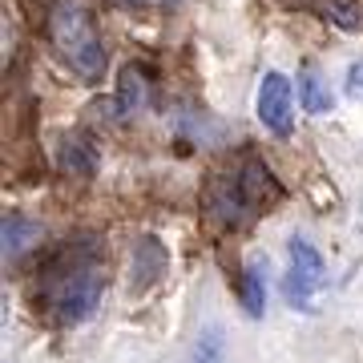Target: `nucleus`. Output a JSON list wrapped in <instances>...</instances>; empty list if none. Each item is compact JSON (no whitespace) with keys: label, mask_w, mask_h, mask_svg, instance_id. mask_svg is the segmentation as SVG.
<instances>
[{"label":"nucleus","mask_w":363,"mask_h":363,"mask_svg":"<svg viewBox=\"0 0 363 363\" xmlns=\"http://www.w3.org/2000/svg\"><path fill=\"white\" fill-rule=\"evenodd\" d=\"M101 291H105L101 250H97V242L81 238V242H69L65 250H57L52 262L45 267L37 286V307L52 323L77 327L97 311Z\"/></svg>","instance_id":"f257e3e1"},{"label":"nucleus","mask_w":363,"mask_h":363,"mask_svg":"<svg viewBox=\"0 0 363 363\" xmlns=\"http://www.w3.org/2000/svg\"><path fill=\"white\" fill-rule=\"evenodd\" d=\"M49 37L65 61L81 81H97L105 77V65H109V49H105L101 33L93 25V16L81 9L77 0H57L49 13Z\"/></svg>","instance_id":"f03ea898"},{"label":"nucleus","mask_w":363,"mask_h":363,"mask_svg":"<svg viewBox=\"0 0 363 363\" xmlns=\"http://www.w3.org/2000/svg\"><path fill=\"white\" fill-rule=\"evenodd\" d=\"M291 267H286V303L295 307V311H315V298L327 291V262L323 255L307 242V238H291Z\"/></svg>","instance_id":"7ed1b4c3"},{"label":"nucleus","mask_w":363,"mask_h":363,"mask_svg":"<svg viewBox=\"0 0 363 363\" xmlns=\"http://www.w3.org/2000/svg\"><path fill=\"white\" fill-rule=\"evenodd\" d=\"M259 121L267 125L271 133H291V121H295V89H291V81L286 73L271 69L259 85Z\"/></svg>","instance_id":"20e7f679"},{"label":"nucleus","mask_w":363,"mask_h":363,"mask_svg":"<svg viewBox=\"0 0 363 363\" xmlns=\"http://www.w3.org/2000/svg\"><path fill=\"white\" fill-rule=\"evenodd\" d=\"M234 178H238V190H242V198H247L250 214L267 210L271 202H279V194H283V190H279V182H274V174L262 166V162H255V157H250Z\"/></svg>","instance_id":"39448f33"},{"label":"nucleus","mask_w":363,"mask_h":363,"mask_svg":"<svg viewBox=\"0 0 363 363\" xmlns=\"http://www.w3.org/2000/svg\"><path fill=\"white\" fill-rule=\"evenodd\" d=\"M150 101V81L138 65H125L121 69V81H117V109L121 117H138Z\"/></svg>","instance_id":"423d86ee"},{"label":"nucleus","mask_w":363,"mask_h":363,"mask_svg":"<svg viewBox=\"0 0 363 363\" xmlns=\"http://www.w3.org/2000/svg\"><path fill=\"white\" fill-rule=\"evenodd\" d=\"M57 157H61V169L73 174V178H93L97 174V150L85 138H65Z\"/></svg>","instance_id":"0eeeda50"},{"label":"nucleus","mask_w":363,"mask_h":363,"mask_svg":"<svg viewBox=\"0 0 363 363\" xmlns=\"http://www.w3.org/2000/svg\"><path fill=\"white\" fill-rule=\"evenodd\" d=\"M238 298H242V311L250 319H262V311H267V274H262L259 262H247V271L238 279Z\"/></svg>","instance_id":"6e6552de"},{"label":"nucleus","mask_w":363,"mask_h":363,"mask_svg":"<svg viewBox=\"0 0 363 363\" xmlns=\"http://www.w3.org/2000/svg\"><path fill=\"white\" fill-rule=\"evenodd\" d=\"M40 238V226L28 222L25 214H4V259H21Z\"/></svg>","instance_id":"1a4fd4ad"},{"label":"nucleus","mask_w":363,"mask_h":363,"mask_svg":"<svg viewBox=\"0 0 363 363\" xmlns=\"http://www.w3.org/2000/svg\"><path fill=\"white\" fill-rule=\"evenodd\" d=\"M166 267V250L157 247V238H142L138 250H133V286L142 291L145 283H154Z\"/></svg>","instance_id":"9d476101"},{"label":"nucleus","mask_w":363,"mask_h":363,"mask_svg":"<svg viewBox=\"0 0 363 363\" xmlns=\"http://www.w3.org/2000/svg\"><path fill=\"white\" fill-rule=\"evenodd\" d=\"M298 101H303L307 113H331L335 109V97H331V89L323 85V77L315 69H303V77H298Z\"/></svg>","instance_id":"9b49d317"},{"label":"nucleus","mask_w":363,"mask_h":363,"mask_svg":"<svg viewBox=\"0 0 363 363\" xmlns=\"http://www.w3.org/2000/svg\"><path fill=\"white\" fill-rule=\"evenodd\" d=\"M226 359V335H222V323H206L198 331V343L190 351V363H222Z\"/></svg>","instance_id":"f8f14e48"},{"label":"nucleus","mask_w":363,"mask_h":363,"mask_svg":"<svg viewBox=\"0 0 363 363\" xmlns=\"http://www.w3.org/2000/svg\"><path fill=\"white\" fill-rule=\"evenodd\" d=\"M319 13H323L331 25L347 28V33L363 28V4L359 0H319Z\"/></svg>","instance_id":"ddd939ff"},{"label":"nucleus","mask_w":363,"mask_h":363,"mask_svg":"<svg viewBox=\"0 0 363 363\" xmlns=\"http://www.w3.org/2000/svg\"><path fill=\"white\" fill-rule=\"evenodd\" d=\"M347 93L351 97H363V61H355L347 69Z\"/></svg>","instance_id":"4468645a"},{"label":"nucleus","mask_w":363,"mask_h":363,"mask_svg":"<svg viewBox=\"0 0 363 363\" xmlns=\"http://www.w3.org/2000/svg\"><path fill=\"white\" fill-rule=\"evenodd\" d=\"M138 4H145V0H138Z\"/></svg>","instance_id":"2eb2a0df"}]
</instances>
